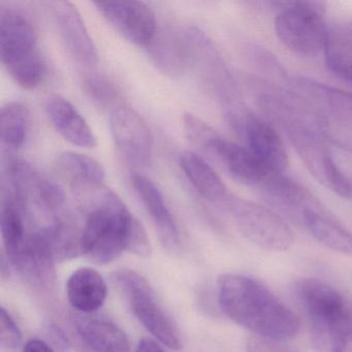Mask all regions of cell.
I'll list each match as a JSON object with an SVG mask.
<instances>
[{"instance_id": "obj_1", "label": "cell", "mask_w": 352, "mask_h": 352, "mask_svg": "<svg viewBox=\"0 0 352 352\" xmlns=\"http://www.w3.org/2000/svg\"><path fill=\"white\" fill-rule=\"evenodd\" d=\"M217 287L222 312L253 335L282 341L298 335V317L254 278L224 274L218 279Z\"/></svg>"}, {"instance_id": "obj_30", "label": "cell", "mask_w": 352, "mask_h": 352, "mask_svg": "<svg viewBox=\"0 0 352 352\" xmlns=\"http://www.w3.org/2000/svg\"><path fill=\"white\" fill-rule=\"evenodd\" d=\"M0 343L8 350H17L21 346L22 333L15 320L5 308L0 311Z\"/></svg>"}, {"instance_id": "obj_13", "label": "cell", "mask_w": 352, "mask_h": 352, "mask_svg": "<svg viewBox=\"0 0 352 352\" xmlns=\"http://www.w3.org/2000/svg\"><path fill=\"white\" fill-rule=\"evenodd\" d=\"M199 151L216 162L234 180L258 188L272 174L248 149L224 139L217 133L204 144Z\"/></svg>"}, {"instance_id": "obj_21", "label": "cell", "mask_w": 352, "mask_h": 352, "mask_svg": "<svg viewBox=\"0 0 352 352\" xmlns=\"http://www.w3.org/2000/svg\"><path fill=\"white\" fill-rule=\"evenodd\" d=\"M302 228L331 250L352 255L351 232L322 204L305 214Z\"/></svg>"}, {"instance_id": "obj_9", "label": "cell", "mask_w": 352, "mask_h": 352, "mask_svg": "<svg viewBox=\"0 0 352 352\" xmlns=\"http://www.w3.org/2000/svg\"><path fill=\"white\" fill-rule=\"evenodd\" d=\"M189 67H192L208 89L218 98L224 111L241 104L232 74L211 38L199 28L185 30Z\"/></svg>"}, {"instance_id": "obj_17", "label": "cell", "mask_w": 352, "mask_h": 352, "mask_svg": "<svg viewBox=\"0 0 352 352\" xmlns=\"http://www.w3.org/2000/svg\"><path fill=\"white\" fill-rule=\"evenodd\" d=\"M45 110L51 124L65 141L80 148L96 147L98 141L87 121L67 98L52 94L47 98Z\"/></svg>"}, {"instance_id": "obj_29", "label": "cell", "mask_w": 352, "mask_h": 352, "mask_svg": "<svg viewBox=\"0 0 352 352\" xmlns=\"http://www.w3.org/2000/svg\"><path fill=\"white\" fill-rule=\"evenodd\" d=\"M86 91L90 98L102 107H111L117 104L118 92L112 83L102 76L91 74L85 80Z\"/></svg>"}, {"instance_id": "obj_7", "label": "cell", "mask_w": 352, "mask_h": 352, "mask_svg": "<svg viewBox=\"0 0 352 352\" xmlns=\"http://www.w3.org/2000/svg\"><path fill=\"white\" fill-rule=\"evenodd\" d=\"M218 209L230 216L243 236L267 251H286L294 242L292 228L270 208L230 195Z\"/></svg>"}, {"instance_id": "obj_15", "label": "cell", "mask_w": 352, "mask_h": 352, "mask_svg": "<svg viewBox=\"0 0 352 352\" xmlns=\"http://www.w3.org/2000/svg\"><path fill=\"white\" fill-rule=\"evenodd\" d=\"M258 189L276 213L300 228L307 211L321 204L308 189L283 174H272Z\"/></svg>"}, {"instance_id": "obj_26", "label": "cell", "mask_w": 352, "mask_h": 352, "mask_svg": "<svg viewBox=\"0 0 352 352\" xmlns=\"http://www.w3.org/2000/svg\"><path fill=\"white\" fill-rule=\"evenodd\" d=\"M323 53L329 72L352 84V30H329Z\"/></svg>"}, {"instance_id": "obj_25", "label": "cell", "mask_w": 352, "mask_h": 352, "mask_svg": "<svg viewBox=\"0 0 352 352\" xmlns=\"http://www.w3.org/2000/svg\"><path fill=\"white\" fill-rule=\"evenodd\" d=\"M292 91L304 96L315 106L331 111L352 121V94L306 77L290 78Z\"/></svg>"}, {"instance_id": "obj_5", "label": "cell", "mask_w": 352, "mask_h": 352, "mask_svg": "<svg viewBox=\"0 0 352 352\" xmlns=\"http://www.w3.org/2000/svg\"><path fill=\"white\" fill-rule=\"evenodd\" d=\"M282 127L312 176L340 197L352 201V162L336 151L316 124L292 120Z\"/></svg>"}, {"instance_id": "obj_28", "label": "cell", "mask_w": 352, "mask_h": 352, "mask_svg": "<svg viewBox=\"0 0 352 352\" xmlns=\"http://www.w3.org/2000/svg\"><path fill=\"white\" fill-rule=\"evenodd\" d=\"M317 125L325 140L339 149L352 153V121L317 107Z\"/></svg>"}, {"instance_id": "obj_27", "label": "cell", "mask_w": 352, "mask_h": 352, "mask_svg": "<svg viewBox=\"0 0 352 352\" xmlns=\"http://www.w3.org/2000/svg\"><path fill=\"white\" fill-rule=\"evenodd\" d=\"M30 114L20 102L3 104L0 112V135L3 147L18 150L24 145L30 129Z\"/></svg>"}, {"instance_id": "obj_20", "label": "cell", "mask_w": 352, "mask_h": 352, "mask_svg": "<svg viewBox=\"0 0 352 352\" xmlns=\"http://www.w3.org/2000/svg\"><path fill=\"white\" fill-rule=\"evenodd\" d=\"M28 208L12 195L3 193L0 230L10 263L21 255L32 232L28 230Z\"/></svg>"}, {"instance_id": "obj_6", "label": "cell", "mask_w": 352, "mask_h": 352, "mask_svg": "<svg viewBox=\"0 0 352 352\" xmlns=\"http://www.w3.org/2000/svg\"><path fill=\"white\" fill-rule=\"evenodd\" d=\"M113 283L124 294L138 320L155 339L166 347L179 350L182 345L176 323L158 300L149 282L129 269L114 272Z\"/></svg>"}, {"instance_id": "obj_2", "label": "cell", "mask_w": 352, "mask_h": 352, "mask_svg": "<svg viewBox=\"0 0 352 352\" xmlns=\"http://www.w3.org/2000/svg\"><path fill=\"white\" fill-rule=\"evenodd\" d=\"M85 212L82 252L98 265L112 263L129 249L135 217L104 185L75 190Z\"/></svg>"}, {"instance_id": "obj_8", "label": "cell", "mask_w": 352, "mask_h": 352, "mask_svg": "<svg viewBox=\"0 0 352 352\" xmlns=\"http://www.w3.org/2000/svg\"><path fill=\"white\" fill-rule=\"evenodd\" d=\"M273 5L279 7L275 19L276 34L288 49L304 56H313L324 50L329 30L323 20V3L296 1Z\"/></svg>"}, {"instance_id": "obj_34", "label": "cell", "mask_w": 352, "mask_h": 352, "mask_svg": "<svg viewBox=\"0 0 352 352\" xmlns=\"http://www.w3.org/2000/svg\"><path fill=\"white\" fill-rule=\"evenodd\" d=\"M23 352H55L50 345L40 339L30 340L24 346Z\"/></svg>"}, {"instance_id": "obj_18", "label": "cell", "mask_w": 352, "mask_h": 352, "mask_svg": "<svg viewBox=\"0 0 352 352\" xmlns=\"http://www.w3.org/2000/svg\"><path fill=\"white\" fill-rule=\"evenodd\" d=\"M76 342L81 352H129L124 331L104 319H89L76 325Z\"/></svg>"}, {"instance_id": "obj_22", "label": "cell", "mask_w": 352, "mask_h": 352, "mask_svg": "<svg viewBox=\"0 0 352 352\" xmlns=\"http://www.w3.org/2000/svg\"><path fill=\"white\" fill-rule=\"evenodd\" d=\"M180 166L193 188L217 209L232 195L219 175L195 152H184Z\"/></svg>"}, {"instance_id": "obj_11", "label": "cell", "mask_w": 352, "mask_h": 352, "mask_svg": "<svg viewBox=\"0 0 352 352\" xmlns=\"http://www.w3.org/2000/svg\"><path fill=\"white\" fill-rule=\"evenodd\" d=\"M110 131L117 149L127 162L140 168L151 166L154 138L139 113L129 107H117L111 112Z\"/></svg>"}, {"instance_id": "obj_10", "label": "cell", "mask_w": 352, "mask_h": 352, "mask_svg": "<svg viewBox=\"0 0 352 352\" xmlns=\"http://www.w3.org/2000/svg\"><path fill=\"white\" fill-rule=\"evenodd\" d=\"M234 131L246 141L247 148L274 174H283L288 155L279 133L271 124L243 108L228 117Z\"/></svg>"}, {"instance_id": "obj_12", "label": "cell", "mask_w": 352, "mask_h": 352, "mask_svg": "<svg viewBox=\"0 0 352 352\" xmlns=\"http://www.w3.org/2000/svg\"><path fill=\"white\" fill-rule=\"evenodd\" d=\"M100 15L129 43L149 49L158 32L153 10L140 1L94 3Z\"/></svg>"}, {"instance_id": "obj_19", "label": "cell", "mask_w": 352, "mask_h": 352, "mask_svg": "<svg viewBox=\"0 0 352 352\" xmlns=\"http://www.w3.org/2000/svg\"><path fill=\"white\" fill-rule=\"evenodd\" d=\"M67 294L73 309L90 314L102 308L108 296V287L98 271L91 267H80L67 281Z\"/></svg>"}, {"instance_id": "obj_4", "label": "cell", "mask_w": 352, "mask_h": 352, "mask_svg": "<svg viewBox=\"0 0 352 352\" xmlns=\"http://www.w3.org/2000/svg\"><path fill=\"white\" fill-rule=\"evenodd\" d=\"M0 55L8 73L24 89H36L44 82L47 65L38 34L21 12L0 11Z\"/></svg>"}, {"instance_id": "obj_24", "label": "cell", "mask_w": 352, "mask_h": 352, "mask_svg": "<svg viewBox=\"0 0 352 352\" xmlns=\"http://www.w3.org/2000/svg\"><path fill=\"white\" fill-rule=\"evenodd\" d=\"M54 168L74 190L104 185L106 172L98 160L84 154L63 151L55 158Z\"/></svg>"}, {"instance_id": "obj_3", "label": "cell", "mask_w": 352, "mask_h": 352, "mask_svg": "<svg viewBox=\"0 0 352 352\" xmlns=\"http://www.w3.org/2000/svg\"><path fill=\"white\" fill-rule=\"evenodd\" d=\"M296 292L316 352H348L352 347V308L343 294L316 278L300 280Z\"/></svg>"}, {"instance_id": "obj_33", "label": "cell", "mask_w": 352, "mask_h": 352, "mask_svg": "<svg viewBox=\"0 0 352 352\" xmlns=\"http://www.w3.org/2000/svg\"><path fill=\"white\" fill-rule=\"evenodd\" d=\"M135 352H166L162 346L150 338H143L138 344Z\"/></svg>"}, {"instance_id": "obj_14", "label": "cell", "mask_w": 352, "mask_h": 352, "mask_svg": "<svg viewBox=\"0 0 352 352\" xmlns=\"http://www.w3.org/2000/svg\"><path fill=\"white\" fill-rule=\"evenodd\" d=\"M49 7L65 50L86 69L98 65V49L90 36L81 14L69 1H50Z\"/></svg>"}, {"instance_id": "obj_23", "label": "cell", "mask_w": 352, "mask_h": 352, "mask_svg": "<svg viewBox=\"0 0 352 352\" xmlns=\"http://www.w3.org/2000/svg\"><path fill=\"white\" fill-rule=\"evenodd\" d=\"M149 52L154 65L164 75L177 77L189 67L185 32L181 34L170 28L158 30Z\"/></svg>"}, {"instance_id": "obj_16", "label": "cell", "mask_w": 352, "mask_h": 352, "mask_svg": "<svg viewBox=\"0 0 352 352\" xmlns=\"http://www.w3.org/2000/svg\"><path fill=\"white\" fill-rule=\"evenodd\" d=\"M131 181L138 197L153 221L162 244L170 250H176L180 246V232L162 191L151 179L144 175L135 173L131 176Z\"/></svg>"}, {"instance_id": "obj_31", "label": "cell", "mask_w": 352, "mask_h": 352, "mask_svg": "<svg viewBox=\"0 0 352 352\" xmlns=\"http://www.w3.org/2000/svg\"><path fill=\"white\" fill-rule=\"evenodd\" d=\"M247 352H300L298 348L282 340L252 335L246 341Z\"/></svg>"}, {"instance_id": "obj_32", "label": "cell", "mask_w": 352, "mask_h": 352, "mask_svg": "<svg viewBox=\"0 0 352 352\" xmlns=\"http://www.w3.org/2000/svg\"><path fill=\"white\" fill-rule=\"evenodd\" d=\"M127 251L141 257H148L151 254V245H150L147 232L137 218L133 222Z\"/></svg>"}]
</instances>
